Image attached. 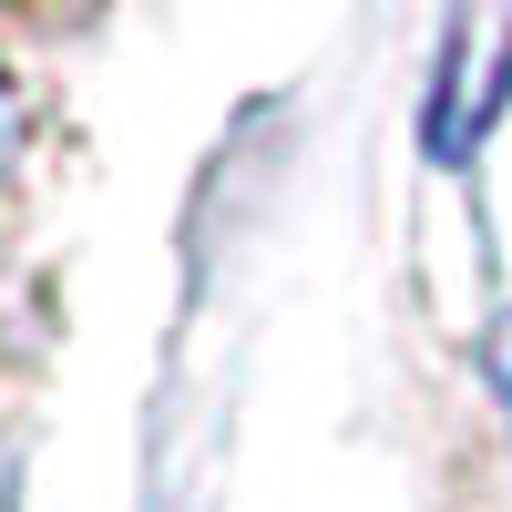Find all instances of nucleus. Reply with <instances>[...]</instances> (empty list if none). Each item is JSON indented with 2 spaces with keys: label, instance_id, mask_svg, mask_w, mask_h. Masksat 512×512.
I'll list each match as a JSON object with an SVG mask.
<instances>
[{
  "label": "nucleus",
  "instance_id": "2",
  "mask_svg": "<svg viewBox=\"0 0 512 512\" xmlns=\"http://www.w3.org/2000/svg\"><path fill=\"white\" fill-rule=\"evenodd\" d=\"M11 134H21V113H11V82H0V164H11Z\"/></svg>",
  "mask_w": 512,
  "mask_h": 512
},
{
  "label": "nucleus",
  "instance_id": "1",
  "mask_svg": "<svg viewBox=\"0 0 512 512\" xmlns=\"http://www.w3.org/2000/svg\"><path fill=\"white\" fill-rule=\"evenodd\" d=\"M482 369H492V390H502V410H512V318H492V338H482Z\"/></svg>",
  "mask_w": 512,
  "mask_h": 512
}]
</instances>
